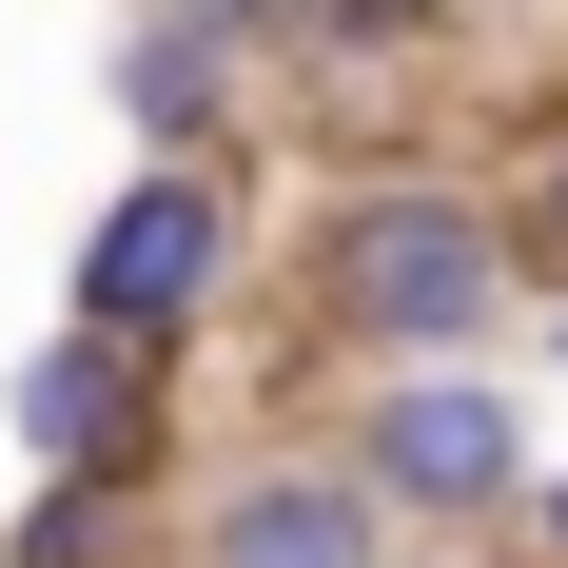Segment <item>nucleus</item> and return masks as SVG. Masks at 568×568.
<instances>
[{"label": "nucleus", "mask_w": 568, "mask_h": 568, "mask_svg": "<svg viewBox=\"0 0 568 568\" xmlns=\"http://www.w3.org/2000/svg\"><path fill=\"white\" fill-rule=\"evenodd\" d=\"M196 568H393V510L353 490V452H255L196 490Z\"/></svg>", "instance_id": "5"}, {"label": "nucleus", "mask_w": 568, "mask_h": 568, "mask_svg": "<svg viewBox=\"0 0 568 568\" xmlns=\"http://www.w3.org/2000/svg\"><path fill=\"white\" fill-rule=\"evenodd\" d=\"M510 529H529V549L568 568V470H529V510H510Z\"/></svg>", "instance_id": "10"}, {"label": "nucleus", "mask_w": 568, "mask_h": 568, "mask_svg": "<svg viewBox=\"0 0 568 568\" xmlns=\"http://www.w3.org/2000/svg\"><path fill=\"white\" fill-rule=\"evenodd\" d=\"M138 529H158V490H118V470H40L20 529H0V568H138Z\"/></svg>", "instance_id": "7"}, {"label": "nucleus", "mask_w": 568, "mask_h": 568, "mask_svg": "<svg viewBox=\"0 0 568 568\" xmlns=\"http://www.w3.org/2000/svg\"><path fill=\"white\" fill-rule=\"evenodd\" d=\"M510 235H529V294H568V118L510 158Z\"/></svg>", "instance_id": "9"}, {"label": "nucleus", "mask_w": 568, "mask_h": 568, "mask_svg": "<svg viewBox=\"0 0 568 568\" xmlns=\"http://www.w3.org/2000/svg\"><path fill=\"white\" fill-rule=\"evenodd\" d=\"M452 0H294V59H412Z\"/></svg>", "instance_id": "8"}, {"label": "nucleus", "mask_w": 568, "mask_h": 568, "mask_svg": "<svg viewBox=\"0 0 568 568\" xmlns=\"http://www.w3.org/2000/svg\"><path fill=\"white\" fill-rule=\"evenodd\" d=\"M529 314V235L510 196H470V176H353L334 235H314V334L353 373H432V353H490Z\"/></svg>", "instance_id": "1"}, {"label": "nucleus", "mask_w": 568, "mask_h": 568, "mask_svg": "<svg viewBox=\"0 0 568 568\" xmlns=\"http://www.w3.org/2000/svg\"><path fill=\"white\" fill-rule=\"evenodd\" d=\"M235 275H255V176L138 158L99 216H79V255H59V314L118 334V353H196V334L235 314Z\"/></svg>", "instance_id": "2"}, {"label": "nucleus", "mask_w": 568, "mask_h": 568, "mask_svg": "<svg viewBox=\"0 0 568 568\" xmlns=\"http://www.w3.org/2000/svg\"><path fill=\"white\" fill-rule=\"evenodd\" d=\"M235 79H255V40L196 20V0H138V20H118V118H138V158H216Z\"/></svg>", "instance_id": "6"}, {"label": "nucleus", "mask_w": 568, "mask_h": 568, "mask_svg": "<svg viewBox=\"0 0 568 568\" xmlns=\"http://www.w3.org/2000/svg\"><path fill=\"white\" fill-rule=\"evenodd\" d=\"M353 490H373V510L393 529H510L529 510V393L510 373H490V353H432V373H353Z\"/></svg>", "instance_id": "3"}, {"label": "nucleus", "mask_w": 568, "mask_h": 568, "mask_svg": "<svg viewBox=\"0 0 568 568\" xmlns=\"http://www.w3.org/2000/svg\"><path fill=\"white\" fill-rule=\"evenodd\" d=\"M196 20H235V40H294V0H196Z\"/></svg>", "instance_id": "11"}, {"label": "nucleus", "mask_w": 568, "mask_h": 568, "mask_svg": "<svg viewBox=\"0 0 568 568\" xmlns=\"http://www.w3.org/2000/svg\"><path fill=\"white\" fill-rule=\"evenodd\" d=\"M176 353H118L59 314L20 373H0V432H20V470H118V490H176Z\"/></svg>", "instance_id": "4"}, {"label": "nucleus", "mask_w": 568, "mask_h": 568, "mask_svg": "<svg viewBox=\"0 0 568 568\" xmlns=\"http://www.w3.org/2000/svg\"><path fill=\"white\" fill-rule=\"evenodd\" d=\"M549 373H568V294H549Z\"/></svg>", "instance_id": "13"}, {"label": "nucleus", "mask_w": 568, "mask_h": 568, "mask_svg": "<svg viewBox=\"0 0 568 568\" xmlns=\"http://www.w3.org/2000/svg\"><path fill=\"white\" fill-rule=\"evenodd\" d=\"M470 568H549V549H529V529H490V549H470Z\"/></svg>", "instance_id": "12"}]
</instances>
